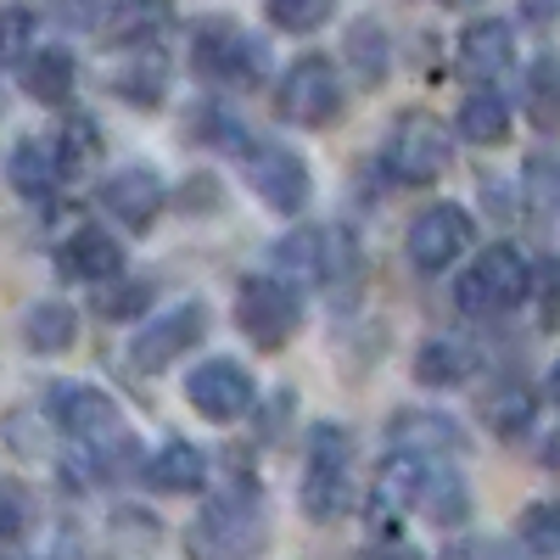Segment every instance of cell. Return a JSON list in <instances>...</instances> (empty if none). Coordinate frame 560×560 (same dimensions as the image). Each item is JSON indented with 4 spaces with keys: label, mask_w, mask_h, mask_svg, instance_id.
Instances as JSON below:
<instances>
[{
    "label": "cell",
    "mask_w": 560,
    "mask_h": 560,
    "mask_svg": "<svg viewBox=\"0 0 560 560\" xmlns=\"http://www.w3.org/2000/svg\"><path fill=\"white\" fill-rule=\"evenodd\" d=\"M264 544H269V527H264L258 488L213 493L197 510V522L185 527V555L191 560H253L264 555Z\"/></svg>",
    "instance_id": "1"
},
{
    "label": "cell",
    "mask_w": 560,
    "mask_h": 560,
    "mask_svg": "<svg viewBox=\"0 0 560 560\" xmlns=\"http://www.w3.org/2000/svg\"><path fill=\"white\" fill-rule=\"evenodd\" d=\"M353 504V443L337 420H314L303 438V516L331 527Z\"/></svg>",
    "instance_id": "2"
},
{
    "label": "cell",
    "mask_w": 560,
    "mask_h": 560,
    "mask_svg": "<svg viewBox=\"0 0 560 560\" xmlns=\"http://www.w3.org/2000/svg\"><path fill=\"white\" fill-rule=\"evenodd\" d=\"M533 298V264L516 247H488L482 258H471V269L459 275L454 303L471 314V319H499L510 308H522Z\"/></svg>",
    "instance_id": "3"
},
{
    "label": "cell",
    "mask_w": 560,
    "mask_h": 560,
    "mask_svg": "<svg viewBox=\"0 0 560 560\" xmlns=\"http://www.w3.org/2000/svg\"><path fill=\"white\" fill-rule=\"evenodd\" d=\"M236 325L258 353H280L303 325V287L287 275H247L236 292Z\"/></svg>",
    "instance_id": "4"
},
{
    "label": "cell",
    "mask_w": 560,
    "mask_h": 560,
    "mask_svg": "<svg viewBox=\"0 0 560 560\" xmlns=\"http://www.w3.org/2000/svg\"><path fill=\"white\" fill-rule=\"evenodd\" d=\"M191 68L208 84L242 90V84H258L264 79L269 45L258 34H247L242 23H230V18H208V23H197V39H191Z\"/></svg>",
    "instance_id": "5"
},
{
    "label": "cell",
    "mask_w": 560,
    "mask_h": 560,
    "mask_svg": "<svg viewBox=\"0 0 560 560\" xmlns=\"http://www.w3.org/2000/svg\"><path fill=\"white\" fill-rule=\"evenodd\" d=\"M454 163V135L432 113H398L382 140V168L398 185H432Z\"/></svg>",
    "instance_id": "6"
},
{
    "label": "cell",
    "mask_w": 560,
    "mask_h": 560,
    "mask_svg": "<svg viewBox=\"0 0 560 560\" xmlns=\"http://www.w3.org/2000/svg\"><path fill=\"white\" fill-rule=\"evenodd\" d=\"M275 113L298 129H325L342 113V73L331 57L303 51L287 73L275 79Z\"/></svg>",
    "instance_id": "7"
},
{
    "label": "cell",
    "mask_w": 560,
    "mask_h": 560,
    "mask_svg": "<svg viewBox=\"0 0 560 560\" xmlns=\"http://www.w3.org/2000/svg\"><path fill=\"white\" fill-rule=\"evenodd\" d=\"M45 409H51L57 432H62L68 443H84V448H113V443H124V438H129V432H124L118 404H113L102 387H90V382H57V387H51V398H45Z\"/></svg>",
    "instance_id": "8"
},
{
    "label": "cell",
    "mask_w": 560,
    "mask_h": 560,
    "mask_svg": "<svg viewBox=\"0 0 560 560\" xmlns=\"http://www.w3.org/2000/svg\"><path fill=\"white\" fill-rule=\"evenodd\" d=\"M208 303H197V298H185V303H168L158 319H147L135 331V342H129V359H135V370H168L179 353H191V348H202L208 342Z\"/></svg>",
    "instance_id": "9"
},
{
    "label": "cell",
    "mask_w": 560,
    "mask_h": 560,
    "mask_svg": "<svg viewBox=\"0 0 560 560\" xmlns=\"http://www.w3.org/2000/svg\"><path fill=\"white\" fill-rule=\"evenodd\" d=\"M477 242V224L471 213H465L459 202H432V208H420L415 224H409V236H404V253L420 275H438L448 269L454 258H465Z\"/></svg>",
    "instance_id": "10"
},
{
    "label": "cell",
    "mask_w": 560,
    "mask_h": 560,
    "mask_svg": "<svg viewBox=\"0 0 560 560\" xmlns=\"http://www.w3.org/2000/svg\"><path fill=\"white\" fill-rule=\"evenodd\" d=\"M185 398H191V409L202 420H213V427H230V420H242L258 398L253 376L236 364V359H202L191 376H185Z\"/></svg>",
    "instance_id": "11"
},
{
    "label": "cell",
    "mask_w": 560,
    "mask_h": 560,
    "mask_svg": "<svg viewBox=\"0 0 560 560\" xmlns=\"http://www.w3.org/2000/svg\"><path fill=\"white\" fill-rule=\"evenodd\" d=\"M348 264H353V242L342 236V230L303 224L287 242H275V275H287L292 287L298 280H337Z\"/></svg>",
    "instance_id": "12"
},
{
    "label": "cell",
    "mask_w": 560,
    "mask_h": 560,
    "mask_svg": "<svg viewBox=\"0 0 560 560\" xmlns=\"http://www.w3.org/2000/svg\"><path fill=\"white\" fill-rule=\"evenodd\" d=\"M247 185H253V197L269 202L275 213H303L308 191H314L308 163L287 147H247Z\"/></svg>",
    "instance_id": "13"
},
{
    "label": "cell",
    "mask_w": 560,
    "mask_h": 560,
    "mask_svg": "<svg viewBox=\"0 0 560 560\" xmlns=\"http://www.w3.org/2000/svg\"><path fill=\"white\" fill-rule=\"evenodd\" d=\"M163 179L147 168V163H129L118 174L102 179V208L124 224V230H152V219L163 213Z\"/></svg>",
    "instance_id": "14"
},
{
    "label": "cell",
    "mask_w": 560,
    "mask_h": 560,
    "mask_svg": "<svg viewBox=\"0 0 560 560\" xmlns=\"http://www.w3.org/2000/svg\"><path fill=\"white\" fill-rule=\"evenodd\" d=\"M387 443H393V454L443 459V454H459L465 448V432H459V420H448L438 409H398L387 420Z\"/></svg>",
    "instance_id": "15"
},
{
    "label": "cell",
    "mask_w": 560,
    "mask_h": 560,
    "mask_svg": "<svg viewBox=\"0 0 560 560\" xmlns=\"http://www.w3.org/2000/svg\"><path fill=\"white\" fill-rule=\"evenodd\" d=\"M454 62H459L465 79L488 84V79H499L510 62H516V34H510V23H499V18H482V23H471L459 34Z\"/></svg>",
    "instance_id": "16"
},
{
    "label": "cell",
    "mask_w": 560,
    "mask_h": 560,
    "mask_svg": "<svg viewBox=\"0 0 560 560\" xmlns=\"http://www.w3.org/2000/svg\"><path fill=\"white\" fill-rule=\"evenodd\" d=\"M7 179L23 202H51V191L62 185V163H57V147L39 135H23L18 147L7 152Z\"/></svg>",
    "instance_id": "17"
},
{
    "label": "cell",
    "mask_w": 560,
    "mask_h": 560,
    "mask_svg": "<svg viewBox=\"0 0 560 560\" xmlns=\"http://www.w3.org/2000/svg\"><path fill=\"white\" fill-rule=\"evenodd\" d=\"M174 18V0H107L96 12V28L107 45H147L168 28Z\"/></svg>",
    "instance_id": "18"
},
{
    "label": "cell",
    "mask_w": 560,
    "mask_h": 560,
    "mask_svg": "<svg viewBox=\"0 0 560 560\" xmlns=\"http://www.w3.org/2000/svg\"><path fill=\"white\" fill-rule=\"evenodd\" d=\"M202 482H208V454L185 438H168L147 459V488L158 493H202Z\"/></svg>",
    "instance_id": "19"
},
{
    "label": "cell",
    "mask_w": 560,
    "mask_h": 560,
    "mask_svg": "<svg viewBox=\"0 0 560 560\" xmlns=\"http://www.w3.org/2000/svg\"><path fill=\"white\" fill-rule=\"evenodd\" d=\"M62 275H73V280H118L124 275V247L107 236V230L84 224L62 242Z\"/></svg>",
    "instance_id": "20"
},
{
    "label": "cell",
    "mask_w": 560,
    "mask_h": 560,
    "mask_svg": "<svg viewBox=\"0 0 560 560\" xmlns=\"http://www.w3.org/2000/svg\"><path fill=\"white\" fill-rule=\"evenodd\" d=\"M79 84V68H73V51L62 45H34V57L23 62V90L39 102V107H62Z\"/></svg>",
    "instance_id": "21"
},
{
    "label": "cell",
    "mask_w": 560,
    "mask_h": 560,
    "mask_svg": "<svg viewBox=\"0 0 560 560\" xmlns=\"http://www.w3.org/2000/svg\"><path fill=\"white\" fill-rule=\"evenodd\" d=\"M342 51H348V73L364 84V90H376L393 68V39L376 18H353L348 23V39H342Z\"/></svg>",
    "instance_id": "22"
},
{
    "label": "cell",
    "mask_w": 560,
    "mask_h": 560,
    "mask_svg": "<svg viewBox=\"0 0 560 560\" xmlns=\"http://www.w3.org/2000/svg\"><path fill=\"white\" fill-rule=\"evenodd\" d=\"M73 337H79V314H73V303H57V298L28 303V314H23V342H28V353L57 359V353L73 348Z\"/></svg>",
    "instance_id": "23"
},
{
    "label": "cell",
    "mask_w": 560,
    "mask_h": 560,
    "mask_svg": "<svg viewBox=\"0 0 560 560\" xmlns=\"http://www.w3.org/2000/svg\"><path fill=\"white\" fill-rule=\"evenodd\" d=\"M420 516H432L438 527H459L471 516V493H465L459 471H448L443 459H427V477H420V499H415Z\"/></svg>",
    "instance_id": "24"
},
{
    "label": "cell",
    "mask_w": 560,
    "mask_h": 560,
    "mask_svg": "<svg viewBox=\"0 0 560 560\" xmlns=\"http://www.w3.org/2000/svg\"><path fill=\"white\" fill-rule=\"evenodd\" d=\"M454 135L459 140H471V147H504L510 140V107H504V96L499 90H471V96L459 102V113H454Z\"/></svg>",
    "instance_id": "25"
},
{
    "label": "cell",
    "mask_w": 560,
    "mask_h": 560,
    "mask_svg": "<svg viewBox=\"0 0 560 560\" xmlns=\"http://www.w3.org/2000/svg\"><path fill=\"white\" fill-rule=\"evenodd\" d=\"M477 370V353L459 337H427L415 348V382L420 387H459Z\"/></svg>",
    "instance_id": "26"
},
{
    "label": "cell",
    "mask_w": 560,
    "mask_h": 560,
    "mask_svg": "<svg viewBox=\"0 0 560 560\" xmlns=\"http://www.w3.org/2000/svg\"><path fill=\"white\" fill-rule=\"evenodd\" d=\"M533 415H538V393L527 382H516V376L499 382L482 398V420H488V432H499V438H522L533 427Z\"/></svg>",
    "instance_id": "27"
},
{
    "label": "cell",
    "mask_w": 560,
    "mask_h": 560,
    "mask_svg": "<svg viewBox=\"0 0 560 560\" xmlns=\"http://www.w3.org/2000/svg\"><path fill=\"white\" fill-rule=\"evenodd\" d=\"M522 102H527V124H533V129H544V135L560 129V51H544V57L527 68Z\"/></svg>",
    "instance_id": "28"
},
{
    "label": "cell",
    "mask_w": 560,
    "mask_h": 560,
    "mask_svg": "<svg viewBox=\"0 0 560 560\" xmlns=\"http://www.w3.org/2000/svg\"><path fill=\"white\" fill-rule=\"evenodd\" d=\"M113 90H118L124 102H135V107H158V102L168 96V62H163L158 51L135 57V62H124V68H118Z\"/></svg>",
    "instance_id": "29"
},
{
    "label": "cell",
    "mask_w": 560,
    "mask_h": 560,
    "mask_svg": "<svg viewBox=\"0 0 560 560\" xmlns=\"http://www.w3.org/2000/svg\"><path fill=\"white\" fill-rule=\"evenodd\" d=\"M51 147H57L62 179H68V174H84L90 163L102 158V129H96V118H68V124H62V135L51 140Z\"/></svg>",
    "instance_id": "30"
},
{
    "label": "cell",
    "mask_w": 560,
    "mask_h": 560,
    "mask_svg": "<svg viewBox=\"0 0 560 560\" xmlns=\"http://www.w3.org/2000/svg\"><path fill=\"white\" fill-rule=\"evenodd\" d=\"M516 538L527 555H560V499H538L522 510Z\"/></svg>",
    "instance_id": "31"
},
{
    "label": "cell",
    "mask_w": 560,
    "mask_h": 560,
    "mask_svg": "<svg viewBox=\"0 0 560 560\" xmlns=\"http://www.w3.org/2000/svg\"><path fill=\"white\" fill-rule=\"evenodd\" d=\"M337 12V0H269V23L280 34H314Z\"/></svg>",
    "instance_id": "32"
},
{
    "label": "cell",
    "mask_w": 560,
    "mask_h": 560,
    "mask_svg": "<svg viewBox=\"0 0 560 560\" xmlns=\"http://www.w3.org/2000/svg\"><path fill=\"white\" fill-rule=\"evenodd\" d=\"M34 527V499L23 482H0V549L7 544H23Z\"/></svg>",
    "instance_id": "33"
},
{
    "label": "cell",
    "mask_w": 560,
    "mask_h": 560,
    "mask_svg": "<svg viewBox=\"0 0 560 560\" xmlns=\"http://www.w3.org/2000/svg\"><path fill=\"white\" fill-rule=\"evenodd\" d=\"M34 12L28 7H7L0 12V62H28L34 57Z\"/></svg>",
    "instance_id": "34"
},
{
    "label": "cell",
    "mask_w": 560,
    "mask_h": 560,
    "mask_svg": "<svg viewBox=\"0 0 560 560\" xmlns=\"http://www.w3.org/2000/svg\"><path fill=\"white\" fill-rule=\"evenodd\" d=\"M533 298H538L544 331H560V253H549V258L533 269Z\"/></svg>",
    "instance_id": "35"
},
{
    "label": "cell",
    "mask_w": 560,
    "mask_h": 560,
    "mask_svg": "<svg viewBox=\"0 0 560 560\" xmlns=\"http://www.w3.org/2000/svg\"><path fill=\"white\" fill-rule=\"evenodd\" d=\"M140 308H147V287H140V280H124V287L102 292V314L107 319H135Z\"/></svg>",
    "instance_id": "36"
},
{
    "label": "cell",
    "mask_w": 560,
    "mask_h": 560,
    "mask_svg": "<svg viewBox=\"0 0 560 560\" xmlns=\"http://www.w3.org/2000/svg\"><path fill=\"white\" fill-rule=\"evenodd\" d=\"M197 124H202V140H219V147H247V135L236 129L230 113H202Z\"/></svg>",
    "instance_id": "37"
},
{
    "label": "cell",
    "mask_w": 560,
    "mask_h": 560,
    "mask_svg": "<svg viewBox=\"0 0 560 560\" xmlns=\"http://www.w3.org/2000/svg\"><path fill=\"white\" fill-rule=\"evenodd\" d=\"M448 560H527L522 544H477L471 555H448Z\"/></svg>",
    "instance_id": "38"
},
{
    "label": "cell",
    "mask_w": 560,
    "mask_h": 560,
    "mask_svg": "<svg viewBox=\"0 0 560 560\" xmlns=\"http://www.w3.org/2000/svg\"><path fill=\"white\" fill-rule=\"evenodd\" d=\"M359 560H420V549H409V544H398V538H382L376 549H364Z\"/></svg>",
    "instance_id": "39"
},
{
    "label": "cell",
    "mask_w": 560,
    "mask_h": 560,
    "mask_svg": "<svg viewBox=\"0 0 560 560\" xmlns=\"http://www.w3.org/2000/svg\"><path fill=\"white\" fill-rule=\"evenodd\" d=\"M549 398L560 404V359H555V370H549Z\"/></svg>",
    "instance_id": "40"
},
{
    "label": "cell",
    "mask_w": 560,
    "mask_h": 560,
    "mask_svg": "<svg viewBox=\"0 0 560 560\" xmlns=\"http://www.w3.org/2000/svg\"><path fill=\"white\" fill-rule=\"evenodd\" d=\"M443 7H477V0H443Z\"/></svg>",
    "instance_id": "41"
}]
</instances>
